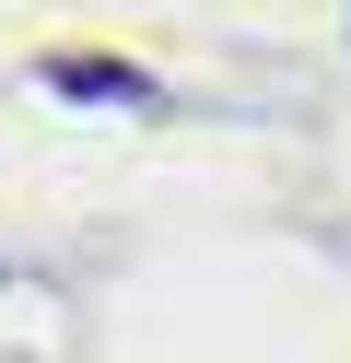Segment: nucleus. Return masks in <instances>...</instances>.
<instances>
[{"label":"nucleus","instance_id":"obj_1","mask_svg":"<svg viewBox=\"0 0 351 363\" xmlns=\"http://www.w3.org/2000/svg\"><path fill=\"white\" fill-rule=\"evenodd\" d=\"M59 94H94V106H140V71H106V59H70Z\"/></svg>","mask_w":351,"mask_h":363}]
</instances>
